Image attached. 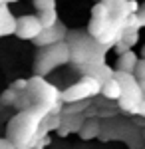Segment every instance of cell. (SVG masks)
<instances>
[{"mask_svg": "<svg viewBox=\"0 0 145 149\" xmlns=\"http://www.w3.org/2000/svg\"><path fill=\"white\" fill-rule=\"evenodd\" d=\"M44 115L48 113H42L34 107L18 111V115H14L10 119V123H8L6 137L10 139L16 147H30L36 141L38 127H40V121H42Z\"/></svg>", "mask_w": 145, "mask_h": 149, "instance_id": "6da1fadb", "label": "cell"}, {"mask_svg": "<svg viewBox=\"0 0 145 149\" xmlns=\"http://www.w3.org/2000/svg\"><path fill=\"white\" fill-rule=\"evenodd\" d=\"M68 44H70V62H74L78 68L103 62L105 52L109 50V46L100 44L93 36L88 38V36H79L78 32L72 34V42Z\"/></svg>", "mask_w": 145, "mask_h": 149, "instance_id": "7a4b0ae2", "label": "cell"}, {"mask_svg": "<svg viewBox=\"0 0 145 149\" xmlns=\"http://www.w3.org/2000/svg\"><path fill=\"white\" fill-rule=\"evenodd\" d=\"M26 92H28L30 100H32V107L38 109V111H42V113H48L56 103L62 102V92L54 84H48L44 80V76L30 78Z\"/></svg>", "mask_w": 145, "mask_h": 149, "instance_id": "3957f363", "label": "cell"}, {"mask_svg": "<svg viewBox=\"0 0 145 149\" xmlns=\"http://www.w3.org/2000/svg\"><path fill=\"white\" fill-rule=\"evenodd\" d=\"M119 84H121V97L117 100V107L125 111L129 115H137V109L143 102V88L139 86V81L135 78V74H129V72H115L113 74Z\"/></svg>", "mask_w": 145, "mask_h": 149, "instance_id": "277c9868", "label": "cell"}, {"mask_svg": "<svg viewBox=\"0 0 145 149\" xmlns=\"http://www.w3.org/2000/svg\"><path fill=\"white\" fill-rule=\"evenodd\" d=\"M70 62V44L68 42H58L52 46H46L38 58H36V64H34V72L36 76H46L48 72L60 68Z\"/></svg>", "mask_w": 145, "mask_h": 149, "instance_id": "5b68a950", "label": "cell"}, {"mask_svg": "<svg viewBox=\"0 0 145 149\" xmlns=\"http://www.w3.org/2000/svg\"><path fill=\"white\" fill-rule=\"evenodd\" d=\"M98 93H101V81H98L91 76H84L79 81L72 84L68 90L62 92V102H82V100H91Z\"/></svg>", "mask_w": 145, "mask_h": 149, "instance_id": "8992f818", "label": "cell"}, {"mask_svg": "<svg viewBox=\"0 0 145 149\" xmlns=\"http://www.w3.org/2000/svg\"><path fill=\"white\" fill-rule=\"evenodd\" d=\"M112 12H109V6L105 2H100L93 6V12H91V22H89V34L93 38H100L109 26H112Z\"/></svg>", "mask_w": 145, "mask_h": 149, "instance_id": "52a82bcc", "label": "cell"}, {"mask_svg": "<svg viewBox=\"0 0 145 149\" xmlns=\"http://www.w3.org/2000/svg\"><path fill=\"white\" fill-rule=\"evenodd\" d=\"M42 30H44V26L40 22V18L34 14H26L16 20V36L22 40H36Z\"/></svg>", "mask_w": 145, "mask_h": 149, "instance_id": "ba28073f", "label": "cell"}, {"mask_svg": "<svg viewBox=\"0 0 145 149\" xmlns=\"http://www.w3.org/2000/svg\"><path fill=\"white\" fill-rule=\"evenodd\" d=\"M66 26L64 24H54V26H50V28H44L42 32H40V36L34 40V44L40 48H46V46H52V44H58V42H64L66 40Z\"/></svg>", "mask_w": 145, "mask_h": 149, "instance_id": "9c48e42d", "label": "cell"}, {"mask_svg": "<svg viewBox=\"0 0 145 149\" xmlns=\"http://www.w3.org/2000/svg\"><path fill=\"white\" fill-rule=\"evenodd\" d=\"M86 119H88V117L84 113H62L60 127L56 129L58 135H60V137H68V135H72V133H78Z\"/></svg>", "mask_w": 145, "mask_h": 149, "instance_id": "30bf717a", "label": "cell"}, {"mask_svg": "<svg viewBox=\"0 0 145 149\" xmlns=\"http://www.w3.org/2000/svg\"><path fill=\"white\" fill-rule=\"evenodd\" d=\"M101 133V119L100 117H88L86 121H84V125L82 129L78 131L79 139H84V141H89V139H98Z\"/></svg>", "mask_w": 145, "mask_h": 149, "instance_id": "8fae6325", "label": "cell"}, {"mask_svg": "<svg viewBox=\"0 0 145 149\" xmlns=\"http://www.w3.org/2000/svg\"><path fill=\"white\" fill-rule=\"evenodd\" d=\"M121 84H119V80L113 76V78H109L107 81H103L101 84V95H103V100H109V102H117L119 97H121Z\"/></svg>", "mask_w": 145, "mask_h": 149, "instance_id": "7c38bea8", "label": "cell"}, {"mask_svg": "<svg viewBox=\"0 0 145 149\" xmlns=\"http://www.w3.org/2000/svg\"><path fill=\"white\" fill-rule=\"evenodd\" d=\"M0 32H2V36L16 34V18L12 16V12L8 10L6 4L0 6Z\"/></svg>", "mask_w": 145, "mask_h": 149, "instance_id": "4fadbf2b", "label": "cell"}, {"mask_svg": "<svg viewBox=\"0 0 145 149\" xmlns=\"http://www.w3.org/2000/svg\"><path fill=\"white\" fill-rule=\"evenodd\" d=\"M137 62H139V58H137L135 52H131V50L121 52V56L117 58V72H129V74H133L135 68H137Z\"/></svg>", "mask_w": 145, "mask_h": 149, "instance_id": "5bb4252c", "label": "cell"}, {"mask_svg": "<svg viewBox=\"0 0 145 149\" xmlns=\"http://www.w3.org/2000/svg\"><path fill=\"white\" fill-rule=\"evenodd\" d=\"M38 18H40V22H42V26H44V28H50V26H54V24L60 22V20H58L56 8H50V10H40Z\"/></svg>", "mask_w": 145, "mask_h": 149, "instance_id": "9a60e30c", "label": "cell"}, {"mask_svg": "<svg viewBox=\"0 0 145 149\" xmlns=\"http://www.w3.org/2000/svg\"><path fill=\"white\" fill-rule=\"evenodd\" d=\"M18 90H14V88H10V90H6V92L0 95V103L2 105H14V102H16V97H18Z\"/></svg>", "mask_w": 145, "mask_h": 149, "instance_id": "2e32d148", "label": "cell"}, {"mask_svg": "<svg viewBox=\"0 0 145 149\" xmlns=\"http://www.w3.org/2000/svg\"><path fill=\"white\" fill-rule=\"evenodd\" d=\"M133 74H135V78H137V81H139V86L145 90V58L137 62V68H135Z\"/></svg>", "mask_w": 145, "mask_h": 149, "instance_id": "e0dca14e", "label": "cell"}, {"mask_svg": "<svg viewBox=\"0 0 145 149\" xmlns=\"http://www.w3.org/2000/svg\"><path fill=\"white\" fill-rule=\"evenodd\" d=\"M34 8L36 10H50V8H56V0H32Z\"/></svg>", "mask_w": 145, "mask_h": 149, "instance_id": "ac0fdd59", "label": "cell"}, {"mask_svg": "<svg viewBox=\"0 0 145 149\" xmlns=\"http://www.w3.org/2000/svg\"><path fill=\"white\" fill-rule=\"evenodd\" d=\"M10 88H14V90H18V92H24L26 88H28V80H18V81H14Z\"/></svg>", "mask_w": 145, "mask_h": 149, "instance_id": "d6986e66", "label": "cell"}, {"mask_svg": "<svg viewBox=\"0 0 145 149\" xmlns=\"http://www.w3.org/2000/svg\"><path fill=\"white\" fill-rule=\"evenodd\" d=\"M0 149H16V145L8 137H4V139H0Z\"/></svg>", "mask_w": 145, "mask_h": 149, "instance_id": "ffe728a7", "label": "cell"}, {"mask_svg": "<svg viewBox=\"0 0 145 149\" xmlns=\"http://www.w3.org/2000/svg\"><path fill=\"white\" fill-rule=\"evenodd\" d=\"M137 20H139V26H145V6L137 10Z\"/></svg>", "mask_w": 145, "mask_h": 149, "instance_id": "44dd1931", "label": "cell"}, {"mask_svg": "<svg viewBox=\"0 0 145 149\" xmlns=\"http://www.w3.org/2000/svg\"><path fill=\"white\" fill-rule=\"evenodd\" d=\"M137 115H141V117H145V90H143V102H141V105H139V109H137Z\"/></svg>", "mask_w": 145, "mask_h": 149, "instance_id": "7402d4cb", "label": "cell"}, {"mask_svg": "<svg viewBox=\"0 0 145 149\" xmlns=\"http://www.w3.org/2000/svg\"><path fill=\"white\" fill-rule=\"evenodd\" d=\"M10 2H18V0H6V4H10Z\"/></svg>", "mask_w": 145, "mask_h": 149, "instance_id": "603a6c76", "label": "cell"}, {"mask_svg": "<svg viewBox=\"0 0 145 149\" xmlns=\"http://www.w3.org/2000/svg\"><path fill=\"white\" fill-rule=\"evenodd\" d=\"M2 4H6V0H0V6H2Z\"/></svg>", "mask_w": 145, "mask_h": 149, "instance_id": "cb8c5ba5", "label": "cell"}, {"mask_svg": "<svg viewBox=\"0 0 145 149\" xmlns=\"http://www.w3.org/2000/svg\"><path fill=\"white\" fill-rule=\"evenodd\" d=\"M141 54H143V58H145V46H143V50H141Z\"/></svg>", "mask_w": 145, "mask_h": 149, "instance_id": "d4e9b609", "label": "cell"}, {"mask_svg": "<svg viewBox=\"0 0 145 149\" xmlns=\"http://www.w3.org/2000/svg\"><path fill=\"white\" fill-rule=\"evenodd\" d=\"M16 149H30V147H16Z\"/></svg>", "mask_w": 145, "mask_h": 149, "instance_id": "484cf974", "label": "cell"}, {"mask_svg": "<svg viewBox=\"0 0 145 149\" xmlns=\"http://www.w3.org/2000/svg\"><path fill=\"white\" fill-rule=\"evenodd\" d=\"M141 135H143V141H145V133H141Z\"/></svg>", "mask_w": 145, "mask_h": 149, "instance_id": "4316f807", "label": "cell"}, {"mask_svg": "<svg viewBox=\"0 0 145 149\" xmlns=\"http://www.w3.org/2000/svg\"><path fill=\"white\" fill-rule=\"evenodd\" d=\"M0 36H2V32H0Z\"/></svg>", "mask_w": 145, "mask_h": 149, "instance_id": "83f0119b", "label": "cell"}, {"mask_svg": "<svg viewBox=\"0 0 145 149\" xmlns=\"http://www.w3.org/2000/svg\"><path fill=\"white\" fill-rule=\"evenodd\" d=\"M141 149H145V147H141Z\"/></svg>", "mask_w": 145, "mask_h": 149, "instance_id": "f1b7e54d", "label": "cell"}]
</instances>
